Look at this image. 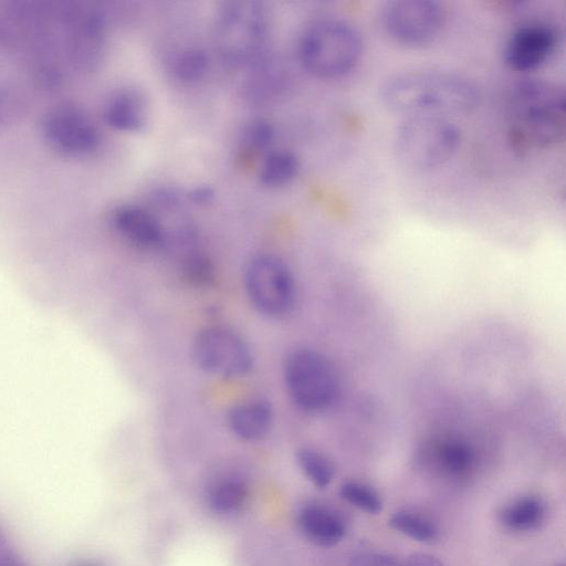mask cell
<instances>
[{"label": "cell", "instance_id": "44dd1931", "mask_svg": "<svg viewBox=\"0 0 566 566\" xmlns=\"http://www.w3.org/2000/svg\"><path fill=\"white\" fill-rule=\"evenodd\" d=\"M296 463L303 476L318 490L326 489L334 480V464L318 450L307 447L300 449Z\"/></svg>", "mask_w": 566, "mask_h": 566}, {"label": "cell", "instance_id": "7c38bea8", "mask_svg": "<svg viewBox=\"0 0 566 566\" xmlns=\"http://www.w3.org/2000/svg\"><path fill=\"white\" fill-rule=\"evenodd\" d=\"M253 496L249 478L240 470L224 468L216 471L203 489L205 503L219 516H235L247 511Z\"/></svg>", "mask_w": 566, "mask_h": 566}, {"label": "cell", "instance_id": "277c9868", "mask_svg": "<svg viewBox=\"0 0 566 566\" xmlns=\"http://www.w3.org/2000/svg\"><path fill=\"white\" fill-rule=\"evenodd\" d=\"M298 59L311 74L334 78L349 72L357 63L361 42L356 30L339 19L312 22L298 41Z\"/></svg>", "mask_w": 566, "mask_h": 566}, {"label": "cell", "instance_id": "4fadbf2b", "mask_svg": "<svg viewBox=\"0 0 566 566\" xmlns=\"http://www.w3.org/2000/svg\"><path fill=\"white\" fill-rule=\"evenodd\" d=\"M294 526L302 539L322 548L337 545L346 534V522L340 513L314 501L297 509Z\"/></svg>", "mask_w": 566, "mask_h": 566}, {"label": "cell", "instance_id": "83f0119b", "mask_svg": "<svg viewBox=\"0 0 566 566\" xmlns=\"http://www.w3.org/2000/svg\"><path fill=\"white\" fill-rule=\"evenodd\" d=\"M403 563L405 566H444L439 558L428 553H413Z\"/></svg>", "mask_w": 566, "mask_h": 566}, {"label": "cell", "instance_id": "7402d4cb", "mask_svg": "<svg viewBox=\"0 0 566 566\" xmlns=\"http://www.w3.org/2000/svg\"><path fill=\"white\" fill-rule=\"evenodd\" d=\"M208 65V54L199 46H187L179 50L170 62L174 76L185 83L202 78Z\"/></svg>", "mask_w": 566, "mask_h": 566}, {"label": "cell", "instance_id": "4316f807", "mask_svg": "<svg viewBox=\"0 0 566 566\" xmlns=\"http://www.w3.org/2000/svg\"><path fill=\"white\" fill-rule=\"evenodd\" d=\"M352 566H405V563L388 554L368 552L356 555Z\"/></svg>", "mask_w": 566, "mask_h": 566}, {"label": "cell", "instance_id": "8992f818", "mask_svg": "<svg viewBox=\"0 0 566 566\" xmlns=\"http://www.w3.org/2000/svg\"><path fill=\"white\" fill-rule=\"evenodd\" d=\"M283 377L291 399L305 411H323L334 405L339 395L335 366L313 349L292 352L284 361Z\"/></svg>", "mask_w": 566, "mask_h": 566}, {"label": "cell", "instance_id": "ba28073f", "mask_svg": "<svg viewBox=\"0 0 566 566\" xmlns=\"http://www.w3.org/2000/svg\"><path fill=\"white\" fill-rule=\"evenodd\" d=\"M192 354L202 370L226 378L244 376L253 365L249 345L226 327L202 329L195 338Z\"/></svg>", "mask_w": 566, "mask_h": 566}, {"label": "cell", "instance_id": "e0dca14e", "mask_svg": "<svg viewBox=\"0 0 566 566\" xmlns=\"http://www.w3.org/2000/svg\"><path fill=\"white\" fill-rule=\"evenodd\" d=\"M103 113L106 123L117 130L138 132L147 122L145 97L134 88H120L112 93Z\"/></svg>", "mask_w": 566, "mask_h": 566}, {"label": "cell", "instance_id": "1f68e13d", "mask_svg": "<svg viewBox=\"0 0 566 566\" xmlns=\"http://www.w3.org/2000/svg\"><path fill=\"white\" fill-rule=\"evenodd\" d=\"M558 566H563V565H558Z\"/></svg>", "mask_w": 566, "mask_h": 566}, {"label": "cell", "instance_id": "7a4b0ae2", "mask_svg": "<svg viewBox=\"0 0 566 566\" xmlns=\"http://www.w3.org/2000/svg\"><path fill=\"white\" fill-rule=\"evenodd\" d=\"M506 113L516 149L549 147L565 130V93L551 81L521 80L507 93Z\"/></svg>", "mask_w": 566, "mask_h": 566}, {"label": "cell", "instance_id": "d4e9b609", "mask_svg": "<svg viewBox=\"0 0 566 566\" xmlns=\"http://www.w3.org/2000/svg\"><path fill=\"white\" fill-rule=\"evenodd\" d=\"M274 136V127L269 120L263 118L253 119L244 126L241 133V150L252 155L264 150L269 151Z\"/></svg>", "mask_w": 566, "mask_h": 566}, {"label": "cell", "instance_id": "8fae6325", "mask_svg": "<svg viewBox=\"0 0 566 566\" xmlns=\"http://www.w3.org/2000/svg\"><path fill=\"white\" fill-rule=\"evenodd\" d=\"M557 44L556 30L548 23L533 21L517 28L509 38L504 57L517 71H531L545 63Z\"/></svg>", "mask_w": 566, "mask_h": 566}, {"label": "cell", "instance_id": "f1b7e54d", "mask_svg": "<svg viewBox=\"0 0 566 566\" xmlns=\"http://www.w3.org/2000/svg\"><path fill=\"white\" fill-rule=\"evenodd\" d=\"M189 199L197 205H208L214 198V191L209 186H197L188 193Z\"/></svg>", "mask_w": 566, "mask_h": 566}, {"label": "cell", "instance_id": "5bb4252c", "mask_svg": "<svg viewBox=\"0 0 566 566\" xmlns=\"http://www.w3.org/2000/svg\"><path fill=\"white\" fill-rule=\"evenodd\" d=\"M112 221L116 231L138 248L159 249L167 244L165 228L151 209L124 205L114 211Z\"/></svg>", "mask_w": 566, "mask_h": 566}, {"label": "cell", "instance_id": "cb8c5ba5", "mask_svg": "<svg viewBox=\"0 0 566 566\" xmlns=\"http://www.w3.org/2000/svg\"><path fill=\"white\" fill-rule=\"evenodd\" d=\"M339 495L352 506L370 514H378L382 509V500L379 493L371 486L358 481L344 482L340 485Z\"/></svg>", "mask_w": 566, "mask_h": 566}, {"label": "cell", "instance_id": "5b68a950", "mask_svg": "<svg viewBox=\"0 0 566 566\" xmlns=\"http://www.w3.org/2000/svg\"><path fill=\"white\" fill-rule=\"evenodd\" d=\"M460 142L457 126L444 116H407L395 135L399 161L413 170L433 169L455 153Z\"/></svg>", "mask_w": 566, "mask_h": 566}, {"label": "cell", "instance_id": "6da1fadb", "mask_svg": "<svg viewBox=\"0 0 566 566\" xmlns=\"http://www.w3.org/2000/svg\"><path fill=\"white\" fill-rule=\"evenodd\" d=\"M381 101L391 112L407 116L464 113L479 103V91L469 78L439 70L396 74L381 87Z\"/></svg>", "mask_w": 566, "mask_h": 566}, {"label": "cell", "instance_id": "484cf974", "mask_svg": "<svg viewBox=\"0 0 566 566\" xmlns=\"http://www.w3.org/2000/svg\"><path fill=\"white\" fill-rule=\"evenodd\" d=\"M182 272L188 282L197 286H209L216 273L211 260L196 251H190L184 259Z\"/></svg>", "mask_w": 566, "mask_h": 566}, {"label": "cell", "instance_id": "3957f363", "mask_svg": "<svg viewBox=\"0 0 566 566\" xmlns=\"http://www.w3.org/2000/svg\"><path fill=\"white\" fill-rule=\"evenodd\" d=\"M269 14L254 0H231L218 9L213 43L220 59L234 67H248L266 52Z\"/></svg>", "mask_w": 566, "mask_h": 566}, {"label": "cell", "instance_id": "2e32d148", "mask_svg": "<svg viewBox=\"0 0 566 566\" xmlns=\"http://www.w3.org/2000/svg\"><path fill=\"white\" fill-rule=\"evenodd\" d=\"M274 413L263 399H250L233 406L228 416L232 433L242 441L263 440L272 429Z\"/></svg>", "mask_w": 566, "mask_h": 566}, {"label": "cell", "instance_id": "ffe728a7", "mask_svg": "<svg viewBox=\"0 0 566 566\" xmlns=\"http://www.w3.org/2000/svg\"><path fill=\"white\" fill-rule=\"evenodd\" d=\"M436 462L446 474L462 478L469 474L474 464L471 447L459 439H447L434 448Z\"/></svg>", "mask_w": 566, "mask_h": 566}, {"label": "cell", "instance_id": "603a6c76", "mask_svg": "<svg viewBox=\"0 0 566 566\" xmlns=\"http://www.w3.org/2000/svg\"><path fill=\"white\" fill-rule=\"evenodd\" d=\"M388 522L395 531L420 543H431L437 539L439 534L436 524L430 520L408 511L396 512Z\"/></svg>", "mask_w": 566, "mask_h": 566}, {"label": "cell", "instance_id": "f546056e", "mask_svg": "<svg viewBox=\"0 0 566 566\" xmlns=\"http://www.w3.org/2000/svg\"><path fill=\"white\" fill-rule=\"evenodd\" d=\"M0 566H22L12 555L0 552Z\"/></svg>", "mask_w": 566, "mask_h": 566}, {"label": "cell", "instance_id": "9c48e42d", "mask_svg": "<svg viewBox=\"0 0 566 566\" xmlns=\"http://www.w3.org/2000/svg\"><path fill=\"white\" fill-rule=\"evenodd\" d=\"M381 22L386 32L397 42L420 45L439 33L443 10L433 1L396 0L382 9Z\"/></svg>", "mask_w": 566, "mask_h": 566}, {"label": "cell", "instance_id": "9a60e30c", "mask_svg": "<svg viewBox=\"0 0 566 566\" xmlns=\"http://www.w3.org/2000/svg\"><path fill=\"white\" fill-rule=\"evenodd\" d=\"M243 90L254 104H265L280 96L286 87L289 73L283 62L266 51L248 67Z\"/></svg>", "mask_w": 566, "mask_h": 566}, {"label": "cell", "instance_id": "4dcf8cb0", "mask_svg": "<svg viewBox=\"0 0 566 566\" xmlns=\"http://www.w3.org/2000/svg\"><path fill=\"white\" fill-rule=\"evenodd\" d=\"M77 566H95V565H90V564H81V565H77Z\"/></svg>", "mask_w": 566, "mask_h": 566}, {"label": "cell", "instance_id": "d6986e66", "mask_svg": "<svg viewBox=\"0 0 566 566\" xmlns=\"http://www.w3.org/2000/svg\"><path fill=\"white\" fill-rule=\"evenodd\" d=\"M300 169L297 156L287 149H270L259 170L260 181L268 187H281L292 181Z\"/></svg>", "mask_w": 566, "mask_h": 566}, {"label": "cell", "instance_id": "52a82bcc", "mask_svg": "<svg viewBox=\"0 0 566 566\" xmlns=\"http://www.w3.org/2000/svg\"><path fill=\"white\" fill-rule=\"evenodd\" d=\"M244 285L251 304L263 315L282 318L296 303V285L289 266L272 254H259L248 263Z\"/></svg>", "mask_w": 566, "mask_h": 566}, {"label": "cell", "instance_id": "ac0fdd59", "mask_svg": "<svg viewBox=\"0 0 566 566\" xmlns=\"http://www.w3.org/2000/svg\"><path fill=\"white\" fill-rule=\"evenodd\" d=\"M545 504L534 495L518 497L500 512V522L511 531L530 532L537 530L545 518Z\"/></svg>", "mask_w": 566, "mask_h": 566}, {"label": "cell", "instance_id": "30bf717a", "mask_svg": "<svg viewBox=\"0 0 566 566\" xmlns=\"http://www.w3.org/2000/svg\"><path fill=\"white\" fill-rule=\"evenodd\" d=\"M41 125L45 140L64 154L88 153L99 142L94 122L84 109L71 103H63L50 109Z\"/></svg>", "mask_w": 566, "mask_h": 566}]
</instances>
